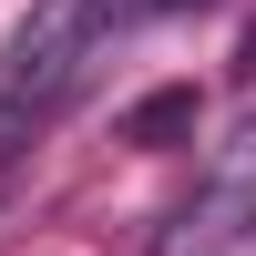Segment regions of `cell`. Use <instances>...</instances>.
Returning <instances> with one entry per match:
<instances>
[{"instance_id": "cell-1", "label": "cell", "mask_w": 256, "mask_h": 256, "mask_svg": "<svg viewBox=\"0 0 256 256\" xmlns=\"http://www.w3.org/2000/svg\"><path fill=\"white\" fill-rule=\"evenodd\" d=\"M144 10H154V0H41L10 31V52H0V154L10 164H20V144L92 82V62L113 52V31L144 20Z\"/></svg>"}, {"instance_id": "cell-2", "label": "cell", "mask_w": 256, "mask_h": 256, "mask_svg": "<svg viewBox=\"0 0 256 256\" xmlns=\"http://www.w3.org/2000/svg\"><path fill=\"white\" fill-rule=\"evenodd\" d=\"M246 236H256V174H216L195 205H174V216L154 226L144 256H236Z\"/></svg>"}, {"instance_id": "cell-3", "label": "cell", "mask_w": 256, "mask_h": 256, "mask_svg": "<svg viewBox=\"0 0 256 256\" xmlns=\"http://www.w3.org/2000/svg\"><path fill=\"white\" fill-rule=\"evenodd\" d=\"M205 123V102H195V82H164V92H144L134 113H123V144H144V154H164V144H184Z\"/></svg>"}, {"instance_id": "cell-4", "label": "cell", "mask_w": 256, "mask_h": 256, "mask_svg": "<svg viewBox=\"0 0 256 256\" xmlns=\"http://www.w3.org/2000/svg\"><path fill=\"white\" fill-rule=\"evenodd\" d=\"M154 10H205V0H154Z\"/></svg>"}, {"instance_id": "cell-5", "label": "cell", "mask_w": 256, "mask_h": 256, "mask_svg": "<svg viewBox=\"0 0 256 256\" xmlns=\"http://www.w3.org/2000/svg\"><path fill=\"white\" fill-rule=\"evenodd\" d=\"M0 195H10V154H0Z\"/></svg>"}]
</instances>
